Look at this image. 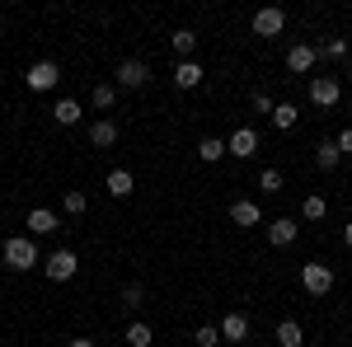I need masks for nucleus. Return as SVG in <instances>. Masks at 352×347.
<instances>
[{
    "mask_svg": "<svg viewBox=\"0 0 352 347\" xmlns=\"http://www.w3.org/2000/svg\"><path fill=\"white\" fill-rule=\"evenodd\" d=\"M0 254H5V267H14V272H28V267L43 263V258H38V244H33V235H10Z\"/></svg>",
    "mask_w": 352,
    "mask_h": 347,
    "instance_id": "nucleus-1",
    "label": "nucleus"
},
{
    "mask_svg": "<svg viewBox=\"0 0 352 347\" xmlns=\"http://www.w3.org/2000/svg\"><path fill=\"white\" fill-rule=\"evenodd\" d=\"M43 272H47V282H71V277L80 272V258H76L71 249H52V254L43 258Z\"/></svg>",
    "mask_w": 352,
    "mask_h": 347,
    "instance_id": "nucleus-2",
    "label": "nucleus"
},
{
    "mask_svg": "<svg viewBox=\"0 0 352 347\" xmlns=\"http://www.w3.org/2000/svg\"><path fill=\"white\" fill-rule=\"evenodd\" d=\"M56 80H61V66H56V61H33V66H28V76H24V85L33 89V94L56 89Z\"/></svg>",
    "mask_w": 352,
    "mask_h": 347,
    "instance_id": "nucleus-3",
    "label": "nucleus"
},
{
    "mask_svg": "<svg viewBox=\"0 0 352 347\" xmlns=\"http://www.w3.org/2000/svg\"><path fill=\"white\" fill-rule=\"evenodd\" d=\"M300 287L310 295H329L333 291V267L329 263H305L300 267Z\"/></svg>",
    "mask_w": 352,
    "mask_h": 347,
    "instance_id": "nucleus-4",
    "label": "nucleus"
},
{
    "mask_svg": "<svg viewBox=\"0 0 352 347\" xmlns=\"http://www.w3.org/2000/svg\"><path fill=\"white\" fill-rule=\"evenodd\" d=\"M338 94H343V85L333 80V76H310V104L315 108H333Z\"/></svg>",
    "mask_w": 352,
    "mask_h": 347,
    "instance_id": "nucleus-5",
    "label": "nucleus"
},
{
    "mask_svg": "<svg viewBox=\"0 0 352 347\" xmlns=\"http://www.w3.org/2000/svg\"><path fill=\"white\" fill-rule=\"evenodd\" d=\"M254 150H258V132H254V127H235V132H230V141H226V155L249 160Z\"/></svg>",
    "mask_w": 352,
    "mask_h": 347,
    "instance_id": "nucleus-6",
    "label": "nucleus"
},
{
    "mask_svg": "<svg viewBox=\"0 0 352 347\" xmlns=\"http://www.w3.org/2000/svg\"><path fill=\"white\" fill-rule=\"evenodd\" d=\"M315 61H320V47L296 43V47L287 52V71H292V76H310V71H315Z\"/></svg>",
    "mask_w": 352,
    "mask_h": 347,
    "instance_id": "nucleus-7",
    "label": "nucleus"
},
{
    "mask_svg": "<svg viewBox=\"0 0 352 347\" xmlns=\"http://www.w3.org/2000/svg\"><path fill=\"white\" fill-rule=\"evenodd\" d=\"M300 235V225L296 221H287V216H277V221H268V244L272 249H292Z\"/></svg>",
    "mask_w": 352,
    "mask_h": 347,
    "instance_id": "nucleus-8",
    "label": "nucleus"
},
{
    "mask_svg": "<svg viewBox=\"0 0 352 347\" xmlns=\"http://www.w3.org/2000/svg\"><path fill=\"white\" fill-rule=\"evenodd\" d=\"M282 28H287V14H282L277 5H268V10L254 14V33H258V38H277Z\"/></svg>",
    "mask_w": 352,
    "mask_h": 347,
    "instance_id": "nucleus-9",
    "label": "nucleus"
},
{
    "mask_svg": "<svg viewBox=\"0 0 352 347\" xmlns=\"http://www.w3.org/2000/svg\"><path fill=\"white\" fill-rule=\"evenodd\" d=\"M151 80V66H146V61H122V66H118V85H122V89H141V85Z\"/></svg>",
    "mask_w": 352,
    "mask_h": 347,
    "instance_id": "nucleus-10",
    "label": "nucleus"
},
{
    "mask_svg": "<svg viewBox=\"0 0 352 347\" xmlns=\"http://www.w3.org/2000/svg\"><path fill=\"white\" fill-rule=\"evenodd\" d=\"M244 338H249V320H244L240 310L221 315V343H244Z\"/></svg>",
    "mask_w": 352,
    "mask_h": 347,
    "instance_id": "nucleus-11",
    "label": "nucleus"
},
{
    "mask_svg": "<svg viewBox=\"0 0 352 347\" xmlns=\"http://www.w3.org/2000/svg\"><path fill=\"white\" fill-rule=\"evenodd\" d=\"M230 221H235L240 230H249V225H263V212H258V202L240 197V202H230Z\"/></svg>",
    "mask_w": 352,
    "mask_h": 347,
    "instance_id": "nucleus-12",
    "label": "nucleus"
},
{
    "mask_svg": "<svg viewBox=\"0 0 352 347\" xmlns=\"http://www.w3.org/2000/svg\"><path fill=\"white\" fill-rule=\"evenodd\" d=\"M24 225H28V235H52V230H61V221H56V212H47V207H33Z\"/></svg>",
    "mask_w": 352,
    "mask_h": 347,
    "instance_id": "nucleus-13",
    "label": "nucleus"
},
{
    "mask_svg": "<svg viewBox=\"0 0 352 347\" xmlns=\"http://www.w3.org/2000/svg\"><path fill=\"white\" fill-rule=\"evenodd\" d=\"M104 188H109V197H132V192H136L132 169H109V179H104Z\"/></svg>",
    "mask_w": 352,
    "mask_h": 347,
    "instance_id": "nucleus-14",
    "label": "nucleus"
},
{
    "mask_svg": "<svg viewBox=\"0 0 352 347\" xmlns=\"http://www.w3.org/2000/svg\"><path fill=\"white\" fill-rule=\"evenodd\" d=\"M113 141H118V122H109V117H99V122H89V146H99V150H109Z\"/></svg>",
    "mask_w": 352,
    "mask_h": 347,
    "instance_id": "nucleus-15",
    "label": "nucleus"
},
{
    "mask_svg": "<svg viewBox=\"0 0 352 347\" xmlns=\"http://www.w3.org/2000/svg\"><path fill=\"white\" fill-rule=\"evenodd\" d=\"M52 117H56V127H76V122H80V117H85V108L76 104V99H56Z\"/></svg>",
    "mask_w": 352,
    "mask_h": 347,
    "instance_id": "nucleus-16",
    "label": "nucleus"
},
{
    "mask_svg": "<svg viewBox=\"0 0 352 347\" xmlns=\"http://www.w3.org/2000/svg\"><path fill=\"white\" fill-rule=\"evenodd\" d=\"M174 85H179V89H197V85H202V66H197V61H179V66H174Z\"/></svg>",
    "mask_w": 352,
    "mask_h": 347,
    "instance_id": "nucleus-17",
    "label": "nucleus"
},
{
    "mask_svg": "<svg viewBox=\"0 0 352 347\" xmlns=\"http://www.w3.org/2000/svg\"><path fill=\"white\" fill-rule=\"evenodd\" d=\"M169 43H174V52L184 56V61H192V52H197V33H192V28H174Z\"/></svg>",
    "mask_w": 352,
    "mask_h": 347,
    "instance_id": "nucleus-18",
    "label": "nucleus"
},
{
    "mask_svg": "<svg viewBox=\"0 0 352 347\" xmlns=\"http://www.w3.org/2000/svg\"><path fill=\"white\" fill-rule=\"evenodd\" d=\"M338 160H343V155H338V141H320V146H315V164H320L324 174H333Z\"/></svg>",
    "mask_w": 352,
    "mask_h": 347,
    "instance_id": "nucleus-19",
    "label": "nucleus"
},
{
    "mask_svg": "<svg viewBox=\"0 0 352 347\" xmlns=\"http://www.w3.org/2000/svg\"><path fill=\"white\" fill-rule=\"evenodd\" d=\"M296 117H300L296 104H277V108H272V127H277V132H292V127H296Z\"/></svg>",
    "mask_w": 352,
    "mask_h": 347,
    "instance_id": "nucleus-20",
    "label": "nucleus"
},
{
    "mask_svg": "<svg viewBox=\"0 0 352 347\" xmlns=\"http://www.w3.org/2000/svg\"><path fill=\"white\" fill-rule=\"evenodd\" d=\"M277 343H282V347H300V343H305L300 324L296 320H282V324H277Z\"/></svg>",
    "mask_w": 352,
    "mask_h": 347,
    "instance_id": "nucleus-21",
    "label": "nucleus"
},
{
    "mask_svg": "<svg viewBox=\"0 0 352 347\" xmlns=\"http://www.w3.org/2000/svg\"><path fill=\"white\" fill-rule=\"evenodd\" d=\"M197 155L207 164H217L221 155H226V141H221V136H202V141H197Z\"/></svg>",
    "mask_w": 352,
    "mask_h": 347,
    "instance_id": "nucleus-22",
    "label": "nucleus"
},
{
    "mask_svg": "<svg viewBox=\"0 0 352 347\" xmlns=\"http://www.w3.org/2000/svg\"><path fill=\"white\" fill-rule=\"evenodd\" d=\"M300 216H305V221H324V216H329V202L320 197V192H310V197L300 202Z\"/></svg>",
    "mask_w": 352,
    "mask_h": 347,
    "instance_id": "nucleus-23",
    "label": "nucleus"
},
{
    "mask_svg": "<svg viewBox=\"0 0 352 347\" xmlns=\"http://www.w3.org/2000/svg\"><path fill=\"white\" fill-rule=\"evenodd\" d=\"M155 343V333H151V324H127V347H151Z\"/></svg>",
    "mask_w": 352,
    "mask_h": 347,
    "instance_id": "nucleus-24",
    "label": "nucleus"
},
{
    "mask_svg": "<svg viewBox=\"0 0 352 347\" xmlns=\"http://www.w3.org/2000/svg\"><path fill=\"white\" fill-rule=\"evenodd\" d=\"M85 207H89V202H85L80 188H71V192L61 197V212H66V216H85Z\"/></svg>",
    "mask_w": 352,
    "mask_h": 347,
    "instance_id": "nucleus-25",
    "label": "nucleus"
},
{
    "mask_svg": "<svg viewBox=\"0 0 352 347\" xmlns=\"http://www.w3.org/2000/svg\"><path fill=\"white\" fill-rule=\"evenodd\" d=\"M192 343L197 347H217L221 343V324H202V328L192 333Z\"/></svg>",
    "mask_w": 352,
    "mask_h": 347,
    "instance_id": "nucleus-26",
    "label": "nucleus"
},
{
    "mask_svg": "<svg viewBox=\"0 0 352 347\" xmlns=\"http://www.w3.org/2000/svg\"><path fill=\"white\" fill-rule=\"evenodd\" d=\"M113 99H118L113 85H94V89H89V104H94V108H113Z\"/></svg>",
    "mask_w": 352,
    "mask_h": 347,
    "instance_id": "nucleus-27",
    "label": "nucleus"
},
{
    "mask_svg": "<svg viewBox=\"0 0 352 347\" xmlns=\"http://www.w3.org/2000/svg\"><path fill=\"white\" fill-rule=\"evenodd\" d=\"M122 305H127V310L146 305V287H141V282H127V287H122Z\"/></svg>",
    "mask_w": 352,
    "mask_h": 347,
    "instance_id": "nucleus-28",
    "label": "nucleus"
},
{
    "mask_svg": "<svg viewBox=\"0 0 352 347\" xmlns=\"http://www.w3.org/2000/svg\"><path fill=\"white\" fill-rule=\"evenodd\" d=\"M258 188H263V192H282V174H277V169H263V174H258Z\"/></svg>",
    "mask_w": 352,
    "mask_h": 347,
    "instance_id": "nucleus-29",
    "label": "nucleus"
},
{
    "mask_svg": "<svg viewBox=\"0 0 352 347\" xmlns=\"http://www.w3.org/2000/svg\"><path fill=\"white\" fill-rule=\"evenodd\" d=\"M320 56H333V61H338V56H348V43H343V38H329L324 47H320Z\"/></svg>",
    "mask_w": 352,
    "mask_h": 347,
    "instance_id": "nucleus-30",
    "label": "nucleus"
},
{
    "mask_svg": "<svg viewBox=\"0 0 352 347\" xmlns=\"http://www.w3.org/2000/svg\"><path fill=\"white\" fill-rule=\"evenodd\" d=\"M249 104H254V113H263V117H272V108H277V104H272V99H268V94H254Z\"/></svg>",
    "mask_w": 352,
    "mask_h": 347,
    "instance_id": "nucleus-31",
    "label": "nucleus"
},
{
    "mask_svg": "<svg viewBox=\"0 0 352 347\" xmlns=\"http://www.w3.org/2000/svg\"><path fill=\"white\" fill-rule=\"evenodd\" d=\"M333 141H338V155H352V127H348V132H338Z\"/></svg>",
    "mask_w": 352,
    "mask_h": 347,
    "instance_id": "nucleus-32",
    "label": "nucleus"
},
{
    "mask_svg": "<svg viewBox=\"0 0 352 347\" xmlns=\"http://www.w3.org/2000/svg\"><path fill=\"white\" fill-rule=\"evenodd\" d=\"M343 244H348V249H352V221H348V225H343Z\"/></svg>",
    "mask_w": 352,
    "mask_h": 347,
    "instance_id": "nucleus-33",
    "label": "nucleus"
},
{
    "mask_svg": "<svg viewBox=\"0 0 352 347\" xmlns=\"http://www.w3.org/2000/svg\"><path fill=\"white\" fill-rule=\"evenodd\" d=\"M71 347H94V343H89V338H71Z\"/></svg>",
    "mask_w": 352,
    "mask_h": 347,
    "instance_id": "nucleus-34",
    "label": "nucleus"
}]
</instances>
